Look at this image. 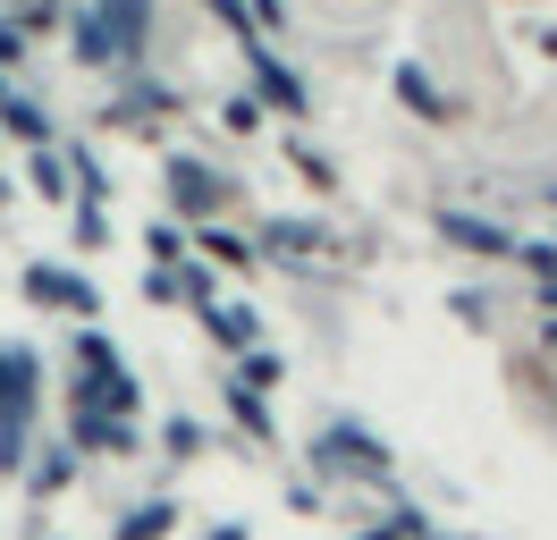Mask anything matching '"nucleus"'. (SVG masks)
I'll list each match as a JSON object with an SVG mask.
<instances>
[{"label":"nucleus","mask_w":557,"mask_h":540,"mask_svg":"<svg viewBox=\"0 0 557 540\" xmlns=\"http://www.w3.org/2000/svg\"><path fill=\"white\" fill-rule=\"evenodd\" d=\"M26 296L35 304H69V312H94V287H85V279H69V270H26Z\"/></svg>","instance_id":"nucleus-4"},{"label":"nucleus","mask_w":557,"mask_h":540,"mask_svg":"<svg viewBox=\"0 0 557 540\" xmlns=\"http://www.w3.org/2000/svg\"><path fill=\"white\" fill-rule=\"evenodd\" d=\"M211 540H245V532H237V524H228V532H211Z\"/></svg>","instance_id":"nucleus-15"},{"label":"nucleus","mask_w":557,"mask_h":540,"mask_svg":"<svg viewBox=\"0 0 557 540\" xmlns=\"http://www.w3.org/2000/svg\"><path fill=\"white\" fill-rule=\"evenodd\" d=\"M245 51H253V42H245ZM253 68H262V85H271V94L287 101V110H296V101H305V94H296V76H287V68L271 60V51H253Z\"/></svg>","instance_id":"nucleus-9"},{"label":"nucleus","mask_w":557,"mask_h":540,"mask_svg":"<svg viewBox=\"0 0 557 540\" xmlns=\"http://www.w3.org/2000/svg\"><path fill=\"white\" fill-rule=\"evenodd\" d=\"M271 245H321V229H305V220H278Z\"/></svg>","instance_id":"nucleus-13"},{"label":"nucleus","mask_w":557,"mask_h":540,"mask_svg":"<svg viewBox=\"0 0 557 540\" xmlns=\"http://www.w3.org/2000/svg\"><path fill=\"white\" fill-rule=\"evenodd\" d=\"M440 229H448V245H473V254H516V236H498L490 220H465V211H440Z\"/></svg>","instance_id":"nucleus-6"},{"label":"nucleus","mask_w":557,"mask_h":540,"mask_svg":"<svg viewBox=\"0 0 557 540\" xmlns=\"http://www.w3.org/2000/svg\"><path fill=\"white\" fill-rule=\"evenodd\" d=\"M85 405H119V414H127V405H136V380H127L119 364L94 371V380H85Z\"/></svg>","instance_id":"nucleus-7"},{"label":"nucleus","mask_w":557,"mask_h":540,"mask_svg":"<svg viewBox=\"0 0 557 540\" xmlns=\"http://www.w3.org/2000/svg\"><path fill=\"white\" fill-rule=\"evenodd\" d=\"M35 389H42V364L26 346H0V422H26V414H35Z\"/></svg>","instance_id":"nucleus-2"},{"label":"nucleus","mask_w":557,"mask_h":540,"mask_svg":"<svg viewBox=\"0 0 557 540\" xmlns=\"http://www.w3.org/2000/svg\"><path fill=\"white\" fill-rule=\"evenodd\" d=\"M76 439H85V447H127V422H102V414H85V422H76Z\"/></svg>","instance_id":"nucleus-10"},{"label":"nucleus","mask_w":557,"mask_h":540,"mask_svg":"<svg viewBox=\"0 0 557 540\" xmlns=\"http://www.w3.org/2000/svg\"><path fill=\"white\" fill-rule=\"evenodd\" d=\"M211 330L228 338V346H245V338H253V312H245V304H228V312H211Z\"/></svg>","instance_id":"nucleus-11"},{"label":"nucleus","mask_w":557,"mask_h":540,"mask_svg":"<svg viewBox=\"0 0 557 540\" xmlns=\"http://www.w3.org/2000/svg\"><path fill=\"white\" fill-rule=\"evenodd\" d=\"M170 195H177V211H186V220H211V211L228 202V177H211L203 161H177V169H170Z\"/></svg>","instance_id":"nucleus-3"},{"label":"nucleus","mask_w":557,"mask_h":540,"mask_svg":"<svg viewBox=\"0 0 557 540\" xmlns=\"http://www.w3.org/2000/svg\"><path fill=\"white\" fill-rule=\"evenodd\" d=\"M161 532H170V506H144L136 524H127V540H161Z\"/></svg>","instance_id":"nucleus-12"},{"label":"nucleus","mask_w":557,"mask_h":540,"mask_svg":"<svg viewBox=\"0 0 557 540\" xmlns=\"http://www.w3.org/2000/svg\"><path fill=\"white\" fill-rule=\"evenodd\" d=\"M144 26H152V0H102V9H94V34H102L110 60H136Z\"/></svg>","instance_id":"nucleus-1"},{"label":"nucleus","mask_w":557,"mask_h":540,"mask_svg":"<svg viewBox=\"0 0 557 540\" xmlns=\"http://www.w3.org/2000/svg\"><path fill=\"white\" fill-rule=\"evenodd\" d=\"M321 465H355V472H381L388 456H381V447H372L363 431H330V439H321Z\"/></svg>","instance_id":"nucleus-5"},{"label":"nucleus","mask_w":557,"mask_h":540,"mask_svg":"<svg viewBox=\"0 0 557 540\" xmlns=\"http://www.w3.org/2000/svg\"><path fill=\"white\" fill-rule=\"evenodd\" d=\"M26 456V422H0V465H17Z\"/></svg>","instance_id":"nucleus-14"},{"label":"nucleus","mask_w":557,"mask_h":540,"mask_svg":"<svg viewBox=\"0 0 557 540\" xmlns=\"http://www.w3.org/2000/svg\"><path fill=\"white\" fill-rule=\"evenodd\" d=\"M397 94H406V101H414V110H422V119H448V101H440V94H431V76H422V68H397Z\"/></svg>","instance_id":"nucleus-8"}]
</instances>
